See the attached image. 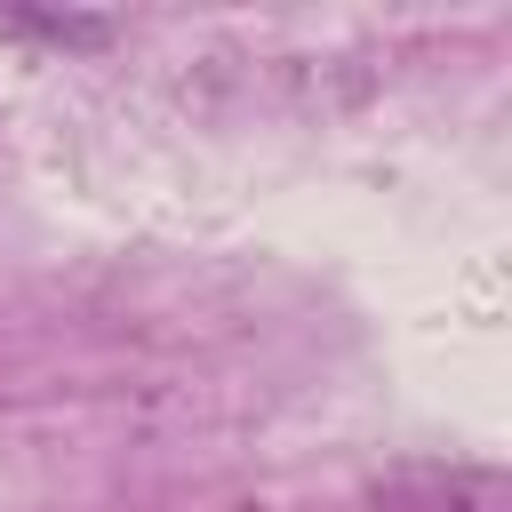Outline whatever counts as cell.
<instances>
[{"label": "cell", "mask_w": 512, "mask_h": 512, "mask_svg": "<svg viewBox=\"0 0 512 512\" xmlns=\"http://www.w3.org/2000/svg\"><path fill=\"white\" fill-rule=\"evenodd\" d=\"M0 32H24V40H48V48H104L112 40V16H56V8H0Z\"/></svg>", "instance_id": "1"}]
</instances>
